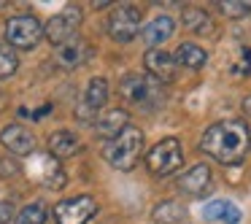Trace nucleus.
<instances>
[{
	"label": "nucleus",
	"instance_id": "obj_8",
	"mask_svg": "<svg viewBox=\"0 0 251 224\" xmlns=\"http://www.w3.org/2000/svg\"><path fill=\"white\" fill-rule=\"evenodd\" d=\"M119 95L130 105H154L157 103V87L151 84V78L141 76V73H127L119 81Z\"/></svg>",
	"mask_w": 251,
	"mask_h": 224
},
{
	"label": "nucleus",
	"instance_id": "obj_11",
	"mask_svg": "<svg viewBox=\"0 0 251 224\" xmlns=\"http://www.w3.org/2000/svg\"><path fill=\"white\" fill-rule=\"evenodd\" d=\"M0 143H3L11 154H17V157H27L35 149V138L30 135L22 124H6L3 127V130H0Z\"/></svg>",
	"mask_w": 251,
	"mask_h": 224
},
{
	"label": "nucleus",
	"instance_id": "obj_24",
	"mask_svg": "<svg viewBox=\"0 0 251 224\" xmlns=\"http://www.w3.org/2000/svg\"><path fill=\"white\" fill-rule=\"evenodd\" d=\"M229 73L232 76H251V49L249 46H238L235 60L229 65Z\"/></svg>",
	"mask_w": 251,
	"mask_h": 224
},
{
	"label": "nucleus",
	"instance_id": "obj_10",
	"mask_svg": "<svg viewBox=\"0 0 251 224\" xmlns=\"http://www.w3.org/2000/svg\"><path fill=\"white\" fill-rule=\"evenodd\" d=\"M143 65H146L149 76H154L159 84H170L176 78V57L165 49H149L143 54Z\"/></svg>",
	"mask_w": 251,
	"mask_h": 224
},
{
	"label": "nucleus",
	"instance_id": "obj_7",
	"mask_svg": "<svg viewBox=\"0 0 251 224\" xmlns=\"http://www.w3.org/2000/svg\"><path fill=\"white\" fill-rule=\"evenodd\" d=\"M95 213H98V202L89 195H78V197H71V200H62L54 208L57 224H87V222H92Z\"/></svg>",
	"mask_w": 251,
	"mask_h": 224
},
{
	"label": "nucleus",
	"instance_id": "obj_13",
	"mask_svg": "<svg viewBox=\"0 0 251 224\" xmlns=\"http://www.w3.org/2000/svg\"><path fill=\"white\" fill-rule=\"evenodd\" d=\"M89 57H92V49H89L87 41L73 38V41H68V44L57 46V57H54V60H57V65H60V68L73 71V68H81Z\"/></svg>",
	"mask_w": 251,
	"mask_h": 224
},
{
	"label": "nucleus",
	"instance_id": "obj_17",
	"mask_svg": "<svg viewBox=\"0 0 251 224\" xmlns=\"http://www.w3.org/2000/svg\"><path fill=\"white\" fill-rule=\"evenodd\" d=\"M173 33H176V22H173V17L165 14V17H157V19H151V22L146 25V30H143V41H146L151 49H157V44H165Z\"/></svg>",
	"mask_w": 251,
	"mask_h": 224
},
{
	"label": "nucleus",
	"instance_id": "obj_22",
	"mask_svg": "<svg viewBox=\"0 0 251 224\" xmlns=\"http://www.w3.org/2000/svg\"><path fill=\"white\" fill-rule=\"evenodd\" d=\"M219 11L229 19H246L251 17V3H246V0H219Z\"/></svg>",
	"mask_w": 251,
	"mask_h": 224
},
{
	"label": "nucleus",
	"instance_id": "obj_18",
	"mask_svg": "<svg viewBox=\"0 0 251 224\" xmlns=\"http://www.w3.org/2000/svg\"><path fill=\"white\" fill-rule=\"evenodd\" d=\"M208 62V51L197 44H181L176 49V65L192 68V71H200L202 65Z\"/></svg>",
	"mask_w": 251,
	"mask_h": 224
},
{
	"label": "nucleus",
	"instance_id": "obj_12",
	"mask_svg": "<svg viewBox=\"0 0 251 224\" xmlns=\"http://www.w3.org/2000/svg\"><path fill=\"white\" fill-rule=\"evenodd\" d=\"M105 100H108V81H105V78H92V81L87 84V92H84V100H81L76 114L81 116V119H92V116L105 105Z\"/></svg>",
	"mask_w": 251,
	"mask_h": 224
},
{
	"label": "nucleus",
	"instance_id": "obj_23",
	"mask_svg": "<svg viewBox=\"0 0 251 224\" xmlns=\"http://www.w3.org/2000/svg\"><path fill=\"white\" fill-rule=\"evenodd\" d=\"M17 68H19V60H17V54H14V49L8 44H0V81L14 76Z\"/></svg>",
	"mask_w": 251,
	"mask_h": 224
},
{
	"label": "nucleus",
	"instance_id": "obj_1",
	"mask_svg": "<svg viewBox=\"0 0 251 224\" xmlns=\"http://www.w3.org/2000/svg\"><path fill=\"white\" fill-rule=\"evenodd\" d=\"M200 151L219 165H238L251 151V130L240 119H224L211 124L200 138Z\"/></svg>",
	"mask_w": 251,
	"mask_h": 224
},
{
	"label": "nucleus",
	"instance_id": "obj_2",
	"mask_svg": "<svg viewBox=\"0 0 251 224\" xmlns=\"http://www.w3.org/2000/svg\"><path fill=\"white\" fill-rule=\"evenodd\" d=\"M141 151H143V132L132 124H127L122 130V135H116L114 141H108L103 146V157L116 170H132L141 159Z\"/></svg>",
	"mask_w": 251,
	"mask_h": 224
},
{
	"label": "nucleus",
	"instance_id": "obj_21",
	"mask_svg": "<svg viewBox=\"0 0 251 224\" xmlns=\"http://www.w3.org/2000/svg\"><path fill=\"white\" fill-rule=\"evenodd\" d=\"M46 219H49V208L44 202H30L19 211L17 224H46Z\"/></svg>",
	"mask_w": 251,
	"mask_h": 224
},
{
	"label": "nucleus",
	"instance_id": "obj_9",
	"mask_svg": "<svg viewBox=\"0 0 251 224\" xmlns=\"http://www.w3.org/2000/svg\"><path fill=\"white\" fill-rule=\"evenodd\" d=\"M213 184V175H211V168L208 165H192L186 173H181V178L176 181V186H178V192H184V195L189 197H205L208 189H211Z\"/></svg>",
	"mask_w": 251,
	"mask_h": 224
},
{
	"label": "nucleus",
	"instance_id": "obj_25",
	"mask_svg": "<svg viewBox=\"0 0 251 224\" xmlns=\"http://www.w3.org/2000/svg\"><path fill=\"white\" fill-rule=\"evenodd\" d=\"M14 219V205L11 202H0V224H8Z\"/></svg>",
	"mask_w": 251,
	"mask_h": 224
},
{
	"label": "nucleus",
	"instance_id": "obj_19",
	"mask_svg": "<svg viewBox=\"0 0 251 224\" xmlns=\"http://www.w3.org/2000/svg\"><path fill=\"white\" fill-rule=\"evenodd\" d=\"M181 25H184L189 33H197V35H208L213 30L211 17H208L202 8H195V6H189V8L181 11Z\"/></svg>",
	"mask_w": 251,
	"mask_h": 224
},
{
	"label": "nucleus",
	"instance_id": "obj_4",
	"mask_svg": "<svg viewBox=\"0 0 251 224\" xmlns=\"http://www.w3.org/2000/svg\"><path fill=\"white\" fill-rule=\"evenodd\" d=\"M184 165V151H181V143L176 138H165L159 141L151 151L146 154V168L154 175H170Z\"/></svg>",
	"mask_w": 251,
	"mask_h": 224
},
{
	"label": "nucleus",
	"instance_id": "obj_6",
	"mask_svg": "<svg viewBox=\"0 0 251 224\" xmlns=\"http://www.w3.org/2000/svg\"><path fill=\"white\" fill-rule=\"evenodd\" d=\"M78 25H81V8L78 6H65L60 14H54V17L46 22L44 35L49 38V44L62 46V44H68V41H73Z\"/></svg>",
	"mask_w": 251,
	"mask_h": 224
},
{
	"label": "nucleus",
	"instance_id": "obj_16",
	"mask_svg": "<svg viewBox=\"0 0 251 224\" xmlns=\"http://www.w3.org/2000/svg\"><path fill=\"white\" fill-rule=\"evenodd\" d=\"M78 149H81V141H78L71 130L51 132V138H49V154L54 159H68V157H73V154H78Z\"/></svg>",
	"mask_w": 251,
	"mask_h": 224
},
{
	"label": "nucleus",
	"instance_id": "obj_5",
	"mask_svg": "<svg viewBox=\"0 0 251 224\" xmlns=\"http://www.w3.org/2000/svg\"><path fill=\"white\" fill-rule=\"evenodd\" d=\"M141 22L143 17L135 6H116L114 14L108 17V22H105V30L116 44H130L141 33Z\"/></svg>",
	"mask_w": 251,
	"mask_h": 224
},
{
	"label": "nucleus",
	"instance_id": "obj_14",
	"mask_svg": "<svg viewBox=\"0 0 251 224\" xmlns=\"http://www.w3.org/2000/svg\"><path fill=\"white\" fill-rule=\"evenodd\" d=\"M127 111L125 108H108L100 114V119L95 122V127H98V135L100 138H108V141H114L116 135H122V130L127 127Z\"/></svg>",
	"mask_w": 251,
	"mask_h": 224
},
{
	"label": "nucleus",
	"instance_id": "obj_3",
	"mask_svg": "<svg viewBox=\"0 0 251 224\" xmlns=\"http://www.w3.org/2000/svg\"><path fill=\"white\" fill-rule=\"evenodd\" d=\"M44 38V25L30 14H19L6 22V44L11 49H33Z\"/></svg>",
	"mask_w": 251,
	"mask_h": 224
},
{
	"label": "nucleus",
	"instance_id": "obj_15",
	"mask_svg": "<svg viewBox=\"0 0 251 224\" xmlns=\"http://www.w3.org/2000/svg\"><path fill=\"white\" fill-rule=\"evenodd\" d=\"M202 216H205L208 222H222V224H240L243 222L240 208L229 200H211L205 205V211H202Z\"/></svg>",
	"mask_w": 251,
	"mask_h": 224
},
{
	"label": "nucleus",
	"instance_id": "obj_20",
	"mask_svg": "<svg viewBox=\"0 0 251 224\" xmlns=\"http://www.w3.org/2000/svg\"><path fill=\"white\" fill-rule=\"evenodd\" d=\"M154 222L157 224H181L186 219V208L181 205V202H176V200H165V202H159L157 208H154Z\"/></svg>",
	"mask_w": 251,
	"mask_h": 224
}]
</instances>
